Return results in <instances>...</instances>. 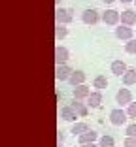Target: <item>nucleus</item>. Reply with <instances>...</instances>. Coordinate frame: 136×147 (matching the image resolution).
I'll list each match as a JSON object with an SVG mask.
<instances>
[{
  "label": "nucleus",
  "mask_w": 136,
  "mask_h": 147,
  "mask_svg": "<svg viewBox=\"0 0 136 147\" xmlns=\"http://www.w3.org/2000/svg\"><path fill=\"white\" fill-rule=\"evenodd\" d=\"M81 21H83L85 25H97L98 21H102V13L95 8H87L81 13Z\"/></svg>",
  "instance_id": "obj_1"
},
{
  "label": "nucleus",
  "mask_w": 136,
  "mask_h": 147,
  "mask_svg": "<svg viewBox=\"0 0 136 147\" xmlns=\"http://www.w3.org/2000/svg\"><path fill=\"white\" fill-rule=\"evenodd\" d=\"M127 111L125 109H121V108H117V109H112L110 111V123L114 126H121V125H125L127 123Z\"/></svg>",
  "instance_id": "obj_2"
},
{
  "label": "nucleus",
  "mask_w": 136,
  "mask_h": 147,
  "mask_svg": "<svg viewBox=\"0 0 136 147\" xmlns=\"http://www.w3.org/2000/svg\"><path fill=\"white\" fill-rule=\"evenodd\" d=\"M72 13H74V11L68 9V8H57V11H55L57 25H68V23H72V19H74Z\"/></svg>",
  "instance_id": "obj_3"
},
{
  "label": "nucleus",
  "mask_w": 136,
  "mask_h": 147,
  "mask_svg": "<svg viewBox=\"0 0 136 147\" xmlns=\"http://www.w3.org/2000/svg\"><path fill=\"white\" fill-rule=\"evenodd\" d=\"M119 21H121V13L115 11V9H106V11L102 13V23H104V25L117 26Z\"/></svg>",
  "instance_id": "obj_4"
},
{
  "label": "nucleus",
  "mask_w": 136,
  "mask_h": 147,
  "mask_svg": "<svg viewBox=\"0 0 136 147\" xmlns=\"http://www.w3.org/2000/svg\"><path fill=\"white\" fill-rule=\"evenodd\" d=\"M72 66L66 62V64H59L57 66V70H55V79L57 81H68L70 79V76H72Z\"/></svg>",
  "instance_id": "obj_5"
},
{
  "label": "nucleus",
  "mask_w": 136,
  "mask_h": 147,
  "mask_svg": "<svg viewBox=\"0 0 136 147\" xmlns=\"http://www.w3.org/2000/svg\"><path fill=\"white\" fill-rule=\"evenodd\" d=\"M115 102H117L119 106H129V104H132V92L129 91V89H119L117 94H115Z\"/></svg>",
  "instance_id": "obj_6"
},
{
  "label": "nucleus",
  "mask_w": 136,
  "mask_h": 147,
  "mask_svg": "<svg viewBox=\"0 0 136 147\" xmlns=\"http://www.w3.org/2000/svg\"><path fill=\"white\" fill-rule=\"evenodd\" d=\"M68 59H70V51L66 47H62V45H57V47H55V62H57V66L66 64Z\"/></svg>",
  "instance_id": "obj_7"
},
{
  "label": "nucleus",
  "mask_w": 136,
  "mask_h": 147,
  "mask_svg": "<svg viewBox=\"0 0 136 147\" xmlns=\"http://www.w3.org/2000/svg\"><path fill=\"white\" fill-rule=\"evenodd\" d=\"M132 36H134V32H132L131 26L127 25H117V28H115V38L117 40H132Z\"/></svg>",
  "instance_id": "obj_8"
},
{
  "label": "nucleus",
  "mask_w": 136,
  "mask_h": 147,
  "mask_svg": "<svg viewBox=\"0 0 136 147\" xmlns=\"http://www.w3.org/2000/svg\"><path fill=\"white\" fill-rule=\"evenodd\" d=\"M78 117H79V115L76 113V109L72 108L70 104H68V106H62V108H61V119H62V121L72 123V121H76Z\"/></svg>",
  "instance_id": "obj_9"
},
{
  "label": "nucleus",
  "mask_w": 136,
  "mask_h": 147,
  "mask_svg": "<svg viewBox=\"0 0 136 147\" xmlns=\"http://www.w3.org/2000/svg\"><path fill=\"white\" fill-rule=\"evenodd\" d=\"M110 68H112V74H114V76H117V78H123V74L129 70V66L125 64V62L121 61V59H115V61L112 62Z\"/></svg>",
  "instance_id": "obj_10"
},
{
  "label": "nucleus",
  "mask_w": 136,
  "mask_h": 147,
  "mask_svg": "<svg viewBox=\"0 0 136 147\" xmlns=\"http://www.w3.org/2000/svg\"><path fill=\"white\" fill-rule=\"evenodd\" d=\"M85 79H87V76H85L83 70H74L70 76V79H68V83H70L72 87H78V85H83Z\"/></svg>",
  "instance_id": "obj_11"
},
{
  "label": "nucleus",
  "mask_w": 136,
  "mask_h": 147,
  "mask_svg": "<svg viewBox=\"0 0 136 147\" xmlns=\"http://www.w3.org/2000/svg\"><path fill=\"white\" fill-rule=\"evenodd\" d=\"M70 106L76 109V113H78L79 117H87V113H89V106H87V102H83V100H72L70 102Z\"/></svg>",
  "instance_id": "obj_12"
},
{
  "label": "nucleus",
  "mask_w": 136,
  "mask_h": 147,
  "mask_svg": "<svg viewBox=\"0 0 136 147\" xmlns=\"http://www.w3.org/2000/svg\"><path fill=\"white\" fill-rule=\"evenodd\" d=\"M121 25H127V26L136 25V9H125V11H121Z\"/></svg>",
  "instance_id": "obj_13"
},
{
  "label": "nucleus",
  "mask_w": 136,
  "mask_h": 147,
  "mask_svg": "<svg viewBox=\"0 0 136 147\" xmlns=\"http://www.w3.org/2000/svg\"><path fill=\"white\" fill-rule=\"evenodd\" d=\"M89 96H91V89H89L87 85H78V87H74V98L76 100H87Z\"/></svg>",
  "instance_id": "obj_14"
},
{
  "label": "nucleus",
  "mask_w": 136,
  "mask_h": 147,
  "mask_svg": "<svg viewBox=\"0 0 136 147\" xmlns=\"http://www.w3.org/2000/svg\"><path fill=\"white\" fill-rule=\"evenodd\" d=\"M87 106L91 109H97V108H100V104H102V92L100 91H95V92H91V96H89L87 100Z\"/></svg>",
  "instance_id": "obj_15"
},
{
  "label": "nucleus",
  "mask_w": 136,
  "mask_h": 147,
  "mask_svg": "<svg viewBox=\"0 0 136 147\" xmlns=\"http://www.w3.org/2000/svg\"><path fill=\"white\" fill-rule=\"evenodd\" d=\"M97 140H98V134L95 132V130H87L85 134L78 136V142H79V145H85V143H95Z\"/></svg>",
  "instance_id": "obj_16"
},
{
  "label": "nucleus",
  "mask_w": 136,
  "mask_h": 147,
  "mask_svg": "<svg viewBox=\"0 0 136 147\" xmlns=\"http://www.w3.org/2000/svg\"><path fill=\"white\" fill-rule=\"evenodd\" d=\"M87 130H89L87 123L79 121V123H74V125H72V128H70V134H74V136H81V134H85Z\"/></svg>",
  "instance_id": "obj_17"
},
{
  "label": "nucleus",
  "mask_w": 136,
  "mask_h": 147,
  "mask_svg": "<svg viewBox=\"0 0 136 147\" xmlns=\"http://www.w3.org/2000/svg\"><path fill=\"white\" fill-rule=\"evenodd\" d=\"M123 85H134L136 83V68H129L127 72L123 74Z\"/></svg>",
  "instance_id": "obj_18"
},
{
  "label": "nucleus",
  "mask_w": 136,
  "mask_h": 147,
  "mask_svg": "<svg viewBox=\"0 0 136 147\" xmlns=\"http://www.w3.org/2000/svg\"><path fill=\"white\" fill-rule=\"evenodd\" d=\"M93 87L95 89H98V91H102V89H106L108 87V79H106V76H97V78L93 79Z\"/></svg>",
  "instance_id": "obj_19"
},
{
  "label": "nucleus",
  "mask_w": 136,
  "mask_h": 147,
  "mask_svg": "<svg viewBox=\"0 0 136 147\" xmlns=\"http://www.w3.org/2000/svg\"><path fill=\"white\" fill-rule=\"evenodd\" d=\"M98 145L100 147H115V140L112 138L110 134H104V136H100V140H98Z\"/></svg>",
  "instance_id": "obj_20"
},
{
  "label": "nucleus",
  "mask_w": 136,
  "mask_h": 147,
  "mask_svg": "<svg viewBox=\"0 0 136 147\" xmlns=\"http://www.w3.org/2000/svg\"><path fill=\"white\" fill-rule=\"evenodd\" d=\"M66 36H68V28H66V25H57L55 26V38L61 42V40H64Z\"/></svg>",
  "instance_id": "obj_21"
},
{
  "label": "nucleus",
  "mask_w": 136,
  "mask_h": 147,
  "mask_svg": "<svg viewBox=\"0 0 136 147\" xmlns=\"http://www.w3.org/2000/svg\"><path fill=\"white\" fill-rule=\"evenodd\" d=\"M125 51L129 53V55H136V40H129L127 43H125Z\"/></svg>",
  "instance_id": "obj_22"
},
{
  "label": "nucleus",
  "mask_w": 136,
  "mask_h": 147,
  "mask_svg": "<svg viewBox=\"0 0 136 147\" xmlns=\"http://www.w3.org/2000/svg\"><path fill=\"white\" fill-rule=\"evenodd\" d=\"M127 115L132 117V119H136V102H132V104L127 106Z\"/></svg>",
  "instance_id": "obj_23"
},
{
  "label": "nucleus",
  "mask_w": 136,
  "mask_h": 147,
  "mask_svg": "<svg viewBox=\"0 0 136 147\" xmlns=\"http://www.w3.org/2000/svg\"><path fill=\"white\" fill-rule=\"evenodd\" d=\"M125 134H127V136H132V138H136V123H132V125H127Z\"/></svg>",
  "instance_id": "obj_24"
},
{
  "label": "nucleus",
  "mask_w": 136,
  "mask_h": 147,
  "mask_svg": "<svg viewBox=\"0 0 136 147\" xmlns=\"http://www.w3.org/2000/svg\"><path fill=\"white\" fill-rule=\"evenodd\" d=\"M123 145H125V147H136V138H132V136H127Z\"/></svg>",
  "instance_id": "obj_25"
},
{
  "label": "nucleus",
  "mask_w": 136,
  "mask_h": 147,
  "mask_svg": "<svg viewBox=\"0 0 136 147\" xmlns=\"http://www.w3.org/2000/svg\"><path fill=\"white\" fill-rule=\"evenodd\" d=\"M79 147H100L98 143H85V145H79Z\"/></svg>",
  "instance_id": "obj_26"
},
{
  "label": "nucleus",
  "mask_w": 136,
  "mask_h": 147,
  "mask_svg": "<svg viewBox=\"0 0 136 147\" xmlns=\"http://www.w3.org/2000/svg\"><path fill=\"white\" fill-rule=\"evenodd\" d=\"M102 2H104V4H114L115 0H102Z\"/></svg>",
  "instance_id": "obj_27"
},
{
  "label": "nucleus",
  "mask_w": 136,
  "mask_h": 147,
  "mask_svg": "<svg viewBox=\"0 0 136 147\" xmlns=\"http://www.w3.org/2000/svg\"><path fill=\"white\" fill-rule=\"evenodd\" d=\"M119 2H123V4H131L132 0H119Z\"/></svg>",
  "instance_id": "obj_28"
},
{
  "label": "nucleus",
  "mask_w": 136,
  "mask_h": 147,
  "mask_svg": "<svg viewBox=\"0 0 136 147\" xmlns=\"http://www.w3.org/2000/svg\"><path fill=\"white\" fill-rule=\"evenodd\" d=\"M55 4H57V6H61V0H55Z\"/></svg>",
  "instance_id": "obj_29"
},
{
  "label": "nucleus",
  "mask_w": 136,
  "mask_h": 147,
  "mask_svg": "<svg viewBox=\"0 0 136 147\" xmlns=\"http://www.w3.org/2000/svg\"><path fill=\"white\" fill-rule=\"evenodd\" d=\"M134 4H136V0H134Z\"/></svg>",
  "instance_id": "obj_30"
}]
</instances>
